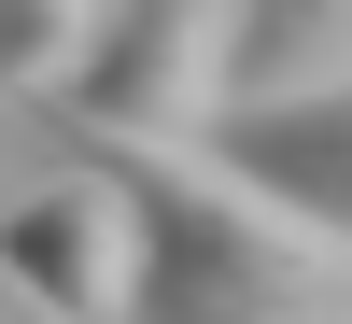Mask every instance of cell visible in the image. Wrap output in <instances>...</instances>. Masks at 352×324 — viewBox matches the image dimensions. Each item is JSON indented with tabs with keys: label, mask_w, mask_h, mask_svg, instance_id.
<instances>
[{
	"label": "cell",
	"mask_w": 352,
	"mask_h": 324,
	"mask_svg": "<svg viewBox=\"0 0 352 324\" xmlns=\"http://www.w3.org/2000/svg\"><path fill=\"white\" fill-rule=\"evenodd\" d=\"M0 282H14L43 324H141V212L71 169V184H28L0 212Z\"/></svg>",
	"instance_id": "3957f363"
},
{
	"label": "cell",
	"mask_w": 352,
	"mask_h": 324,
	"mask_svg": "<svg viewBox=\"0 0 352 324\" xmlns=\"http://www.w3.org/2000/svg\"><path fill=\"white\" fill-rule=\"evenodd\" d=\"M99 28H113V0H0V99H71V71L99 56Z\"/></svg>",
	"instance_id": "8992f818"
},
{
	"label": "cell",
	"mask_w": 352,
	"mask_h": 324,
	"mask_svg": "<svg viewBox=\"0 0 352 324\" xmlns=\"http://www.w3.org/2000/svg\"><path fill=\"white\" fill-rule=\"evenodd\" d=\"M352 85V0H240L226 43V113H296Z\"/></svg>",
	"instance_id": "277c9868"
},
{
	"label": "cell",
	"mask_w": 352,
	"mask_h": 324,
	"mask_svg": "<svg viewBox=\"0 0 352 324\" xmlns=\"http://www.w3.org/2000/svg\"><path fill=\"white\" fill-rule=\"evenodd\" d=\"M226 43H240V0H113L56 127L71 141H212L226 127Z\"/></svg>",
	"instance_id": "7a4b0ae2"
},
{
	"label": "cell",
	"mask_w": 352,
	"mask_h": 324,
	"mask_svg": "<svg viewBox=\"0 0 352 324\" xmlns=\"http://www.w3.org/2000/svg\"><path fill=\"white\" fill-rule=\"evenodd\" d=\"M212 155L254 169L268 197H296V212H324L352 240V85H338V99H296V113H226Z\"/></svg>",
	"instance_id": "5b68a950"
},
{
	"label": "cell",
	"mask_w": 352,
	"mask_h": 324,
	"mask_svg": "<svg viewBox=\"0 0 352 324\" xmlns=\"http://www.w3.org/2000/svg\"><path fill=\"white\" fill-rule=\"evenodd\" d=\"M141 212V324H352V240L212 141H85Z\"/></svg>",
	"instance_id": "6da1fadb"
}]
</instances>
